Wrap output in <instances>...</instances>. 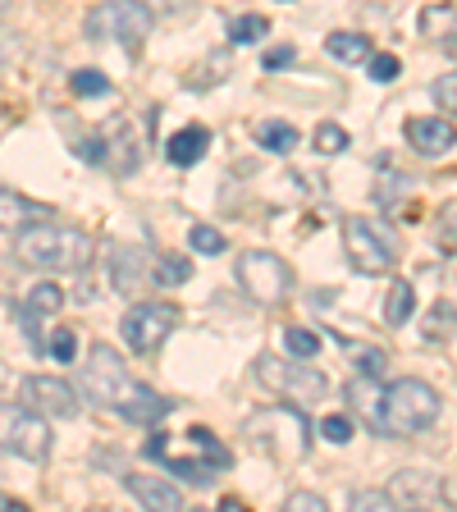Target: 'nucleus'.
<instances>
[{
    "mask_svg": "<svg viewBox=\"0 0 457 512\" xmlns=\"http://www.w3.org/2000/svg\"><path fill=\"white\" fill-rule=\"evenodd\" d=\"M188 247L192 252H202V256H220L224 252V234L220 229H211V224H192Z\"/></svg>",
    "mask_w": 457,
    "mask_h": 512,
    "instance_id": "obj_26",
    "label": "nucleus"
},
{
    "mask_svg": "<svg viewBox=\"0 0 457 512\" xmlns=\"http://www.w3.org/2000/svg\"><path fill=\"white\" fill-rule=\"evenodd\" d=\"M156 279H160V284H188V279H192V261H188V256H160V261H156Z\"/></svg>",
    "mask_w": 457,
    "mask_h": 512,
    "instance_id": "obj_28",
    "label": "nucleus"
},
{
    "mask_svg": "<svg viewBox=\"0 0 457 512\" xmlns=\"http://www.w3.org/2000/svg\"><path fill=\"white\" fill-rule=\"evenodd\" d=\"M142 453H147V458H165V435H160V430H151L147 435V444H142Z\"/></svg>",
    "mask_w": 457,
    "mask_h": 512,
    "instance_id": "obj_41",
    "label": "nucleus"
},
{
    "mask_svg": "<svg viewBox=\"0 0 457 512\" xmlns=\"http://www.w3.org/2000/svg\"><path fill=\"white\" fill-rule=\"evenodd\" d=\"M343 252H348V261L362 270V275H384V270H394V261H398L394 238L384 234L371 215H348V220H343Z\"/></svg>",
    "mask_w": 457,
    "mask_h": 512,
    "instance_id": "obj_8",
    "label": "nucleus"
},
{
    "mask_svg": "<svg viewBox=\"0 0 457 512\" xmlns=\"http://www.w3.org/2000/svg\"><path fill=\"white\" fill-rule=\"evenodd\" d=\"M128 494L142 503V508H156V512H179L183 508V490L179 485H170V480H160V476H142V471H133V476H124Z\"/></svg>",
    "mask_w": 457,
    "mask_h": 512,
    "instance_id": "obj_14",
    "label": "nucleus"
},
{
    "mask_svg": "<svg viewBox=\"0 0 457 512\" xmlns=\"http://www.w3.org/2000/svg\"><path fill=\"white\" fill-rule=\"evenodd\" d=\"M106 275H110V288L124 293V298H138L142 288L156 279V266L147 261L142 247H128V243H115L106 256Z\"/></svg>",
    "mask_w": 457,
    "mask_h": 512,
    "instance_id": "obj_10",
    "label": "nucleus"
},
{
    "mask_svg": "<svg viewBox=\"0 0 457 512\" xmlns=\"http://www.w3.org/2000/svg\"><path fill=\"white\" fill-rule=\"evenodd\" d=\"M151 14H188L192 10V0H142Z\"/></svg>",
    "mask_w": 457,
    "mask_h": 512,
    "instance_id": "obj_40",
    "label": "nucleus"
},
{
    "mask_svg": "<svg viewBox=\"0 0 457 512\" xmlns=\"http://www.w3.org/2000/svg\"><path fill=\"white\" fill-rule=\"evenodd\" d=\"M206 142H211V133H206L202 124L192 128H179L170 138V147H165V156H170V165H179V170H188V165H197V160L206 156Z\"/></svg>",
    "mask_w": 457,
    "mask_h": 512,
    "instance_id": "obj_16",
    "label": "nucleus"
},
{
    "mask_svg": "<svg viewBox=\"0 0 457 512\" xmlns=\"http://www.w3.org/2000/svg\"><path fill=\"white\" fill-rule=\"evenodd\" d=\"M183 325V311L179 302H138V307H128L124 320H119V334H124V343L138 357H147V352H156L160 343L170 339L174 330Z\"/></svg>",
    "mask_w": 457,
    "mask_h": 512,
    "instance_id": "obj_6",
    "label": "nucleus"
},
{
    "mask_svg": "<svg viewBox=\"0 0 457 512\" xmlns=\"http://www.w3.org/2000/svg\"><path fill=\"white\" fill-rule=\"evenodd\" d=\"M439 421V394L435 384L416 380V375H403L380 394V407H375L371 430L389 439H412L421 430H430Z\"/></svg>",
    "mask_w": 457,
    "mask_h": 512,
    "instance_id": "obj_3",
    "label": "nucleus"
},
{
    "mask_svg": "<svg viewBox=\"0 0 457 512\" xmlns=\"http://www.w3.org/2000/svg\"><path fill=\"white\" fill-rule=\"evenodd\" d=\"M0 60H5V37H0Z\"/></svg>",
    "mask_w": 457,
    "mask_h": 512,
    "instance_id": "obj_45",
    "label": "nucleus"
},
{
    "mask_svg": "<svg viewBox=\"0 0 457 512\" xmlns=\"http://www.w3.org/2000/svg\"><path fill=\"white\" fill-rule=\"evenodd\" d=\"M64 307V288L51 284V279H37L28 293V311L32 316H55V311Z\"/></svg>",
    "mask_w": 457,
    "mask_h": 512,
    "instance_id": "obj_23",
    "label": "nucleus"
},
{
    "mask_svg": "<svg viewBox=\"0 0 457 512\" xmlns=\"http://www.w3.org/2000/svg\"><path fill=\"white\" fill-rule=\"evenodd\" d=\"M51 357L64 366H74L78 362V334L74 330H55L51 334Z\"/></svg>",
    "mask_w": 457,
    "mask_h": 512,
    "instance_id": "obj_32",
    "label": "nucleus"
},
{
    "mask_svg": "<svg viewBox=\"0 0 457 512\" xmlns=\"http://www.w3.org/2000/svg\"><path fill=\"white\" fill-rule=\"evenodd\" d=\"M0 512H23V503H19V499H5V494H0Z\"/></svg>",
    "mask_w": 457,
    "mask_h": 512,
    "instance_id": "obj_43",
    "label": "nucleus"
},
{
    "mask_svg": "<svg viewBox=\"0 0 457 512\" xmlns=\"http://www.w3.org/2000/svg\"><path fill=\"white\" fill-rule=\"evenodd\" d=\"M320 439H330V444H348V439H352V421H348V416H325V421H320Z\"/></svg>",
    "mask_w": 457,
    "mask_h": 512,
    "instance_id": "obj_35",
    "label": "nucleus"
},
{
    "mask_svg": "<svg viewBox=\"0 0 457 512\" xmlns=\"http://www.w3.org/2000/svg\"><path fill=\"white\" fill-rule=\"evenodd\" d=\"M311 142H316L320 156H339V151H348V133H343L339 124H320Z\"/></svg>",
    "mask_w": 457,
    "mask_h": 512,
    "instance_id": "obj_30",
    "label": "nucleus"
},
{
    "mask_svg": "<svg viewBox=\"0 0 457 512\" xmlns=\"http://www.w3.org/2000/svg\"><path fill=\"white\" fill-rule=\"evenodd\" d=\"M293 60H298V51H293V46H270L266 60H261V69H270V74H284Z\"/></svg>",
    "mask_w": 457,
    "mask_h": 512,
    "instance_id": "obj_37",
    "label": "nucleus"
},
{
    "mask_svg": "<svg viewBox=\"0 0 457 512\" xmlns=\"http://www.w3.org/2000/svg\"><path fill=\"white\" fill-rule=\"evenodd\" d=\"M238 284L256 307H279L293 293V270L279 252H243L238 256Z\"/></svg>",
    "mask_w": 457,
    "mask_h": 512,
    "instance_id": "obj_7",
    "label": "nucleus"
},
{
    "mask_svg": "<svg viewBox=\"0 0 457 512\" xmlns=\"http://www.w3.org/2000/svg\"><path fill=\"white\" fill-rule=\"evenodd\" d=\"M5 10H10V0H0V19H5Z\"/></svg>",
    "mask_w": 457,
    "mask_h": 512,
    "instance_id": "obj_44",
    "label": "nucleus"
},
{
    "mask_svg": "<svg viewBox=\"0 0 457 512\" xmlns=\"http://www.w3.org/2000/svg\"><path fill=\"white\" fill-rule=\"evenodd\" d=\"M348 503H352L357 512H394V508H398L389 490H352Z\"/></svg>",
    "mask_w": 457,
    "mask_h": 512,
    "instance_id": "obj_29",
    "label": "nucleus"
},
{
    "mask_svg": "<svg viewBox=\"0 0 457 512\" xmlns=\"http://www.w3.org/2000/svg\"><path fill=\"white\" fill-rule=\"evenodd\" d=\"M256 142H261L266 151H275V156H288L302 138H298V128L288 124V119H261V124H256Z\"/></svg>",
    "mask_w": 457,
    "mask_h": 512,
    "instance_id": "obj_18",
    "label": "nucleus"
},
{
    "mask_svg": "<svg viewBox=\"0 0 457 512\" xmlns=\"http://www.w3.org/2000/svg\"><path fill=\"white\" fill-rule=\"evenodd\" d=\"M256 380L266 384L275 398H288V403H320V398L330 394V375H320L316 366H307V357H293V362H284V357H275V352H261L256 357Z\"/></svg>",
    "mask_w": 457,
    "mask_h": 512,
    "instance_id": "obj_4",
    "label": "nucleus"
},
{
    "mask_svg": "<svg viewBox=\"0 0 457 512\" xmlns=\"http://www.w3.org/2000/svg\"><path fill=\"white\" fill-rule=\"evenodd\" d=\"M439 238H444V247H457V202L439 211Z\"/></svg>",
    "mask_w": 457,
    "mask_h": 512,
    "instance_id": "obj_38",
    "label": "nucleus"
},
{
    "mask_svg": "<svg viewBox=\"0 0 457 512\" xmlns=\"http://www.w3.org/2000/svg\"><path fill=\"white\" fill-rule=\"evenodd\" d=\"M23 394H28V403L42 416H64V421L78 416V394L64 380H55V375H32V380L23 384Z\"/></svg>",
    "mask_w": 457,
    "mask_h": 512,
    "instance_id": "obj_13",
    "label": "nucleus"
},
{
    "mask_svg": "<svg viewBox=\"0 0 457 512\" xmlns=\"http://www.w3.org/2000/svg\"><path fill=\"white\" fill-rule=\"evenodd\" d=\"M106 160L115 174H133L138 170V142H133V133H128V124L115 133V142L106 147Z\"/></svg>",
    "mask_w": 457,
    "mask_h": 512,
    "instance_id": "obj_21",
    "label": "nucleus"
},
{
    "mask_svg": "<svg viewBox=\"0 0 457 512\" xmlns=\"http://www.w3.org/2000/svg\"><path fill=\"white\" fill-rule=\"evenodd\" d=\"M398 69H403V64H398V55H375L371 51V60H366V74H371L375 83H394Z\"/></svg>",
    "mask_w": 457,
    "mask_h": 512,
    "instance_id": "obj_33",
    "label": "nucleus"
},
{
    "mask_svg": "<svg viewBox=\"0 0 457 512\" xmlns=\"http://www.w3.org/2000/svg\"><path fill=\"white\" fill-rule=\"evenodd\" d=\"M453 330H457V307H453V302H435L430 325H426V339H448Z\"/></svg>",
    "mask_w": 457,
    "mask_h": 512,
    "instance_id": "obj_27",
    "label": "nucleus"
},
{
    "mask_svg": "<svg viewBox=\"0 0 457 512\" xmlns=\"http://www.w3.org/2000/svg\"><path fill=\"white\" fill-rule=\"evenodd\" d=\"M435 101L444 115H457V74H444L435 78Z\"/></svg>",
    "mask_w": 457,
    "mask_h": 512,
    "instance_id": "obj_34",
    "label": "nucleus"
},
{
    "mask_svg": "<svg viewBox=\"0 0 457 512\" xmlns=\"http://www.w3.org/2000/svg\"><path fill=\"white\" fill-rule=\"evenodd\" d=\"M151 19H156V14H151L142 0H101V5L83 19V32L96 37V42L138 46V42H147Z\"/></svg>",
    "mask_w": 457,
    "mask_h": 512,
    "instance_id": "obj_5",
    "label": "nucleus"
},
{
    "mask_svg": "<svg viewBox=\"0 0 457 512\" xmlns=\"http://www.w3.org/2000/svg\"><path fill=\"white\" fill-rule=\"evenodd\" d=\"M0 448L19 453L28 462H42L51 453V426L37 407L23 403H0Z\"/></svg>",
    "mask_w": 457,
    "mask_h": 512,
    "instance_id": "obj_9",
    "label": "nucleus"
},
{
    "mask_svg": "<svg viewBox=\"0 0 457 512\" xmlns=\"http://www.w3.org/2000/svg\"><path fill=\"white\" fill-rule=\"evenodd\" d=\"M384 366H389V352H380V348H362V352H357V371H362V375H384Z\"/></svg>",
    "mask_w": 457,
    "mask_h": 512,
    "instance_id": "obj_36",
    "label": "nucleus"
},
{
    "mask_svg": "<svg viewBox=\"0 0 457 512\" xmlns=\"http://www.w3.org/2000/svg\"><path fill=\"white\" fill-rule=\"evenodd\" d=\"M407 147L416 151V156H448V151L457 147V128H453V119H444V115H416V119H407Z\"/></svg>",
    "mask_w": 457,
    "mask_h": 512,
    "instance_id": "obj_12",
    "label": "nucleus"
},
{
    "mask_svg": "<svg viewBox=\"0 0 457 512\" xmlns=\"http://www.w3.org/2000/svg\"><path fill=\"white\" fill-rule=\"evenodd\" d=\"M78 398H87V403H96V407H110V412H119L124 421H138V426H156L160 416L174 407L170 398H160L156 389L133 380L124 357H119L110 343H92L87 362L78 366Z\"/></svg>",
    "mask_w": 457,
    "mask_h": 512,
    "instance_id": "obj_1",
    "label": "nucleus"
},
{
    "mask_svg": "<svg viewBox=\"0 0 457 512\" xmlns=\"http://www.w3.org/2000/svg\"><path fill=\"white\" fill-rule=\"evenodd\" d=\"M266 28H270V23L261 19V14H238V19L229 23V37H234L238 46H252V42H261V37H266Z\"/></svg>",
    "mask_w": 457,
    "mask_h": 512,
    "instance_id": "obj_24",
    "label": "nucleus"
},
{
    "mask_svg": "<svg viewBox=\"0 0 457 512\" xmlns=\"http://www.w3.org/2000/svg\"><path fill=\"white\" fill-rule=\"evenodd\" d=\"M343 394H348V403L357 407V412H366V421H375V407H380V394H384L380 384H375V375H366V380L357 375V380H352Z\"/></svg>",
    "mask_w": 457,
    "mask_h": 512,
    "instance_id": "obj_22",
    "label": "nucleus"
},
{
    "mask_svg": "<svg viewBox=\"0 0 457 512\" xmlns=\"http://www.w3.org/2000/svg\"><path fill=\"white\" fill-rule=\"evenodd\" d=\"M421 32L435 42H457V10L453 5H430L421 10Z\"/></svg>",
    "mask_w": 457,
    "mask_h": 512,
    "instance_id": "obj_20",
    "label": "nucleus"
},
{
    "mask_svg": "<svg viewBox=\"0 0 457 512\" xmlns=\"http://www.w3.org/2000/svg\"><path fill=\"white\" fill-rule=\"evenodd\" d=\"M284 348L293 352V357H307V362H311V357L320 352V334L302 330V325H288V330H284Z\"/></svg>",
    "mask_w": 457,
    "mask_h": 512,
    "instance_id": "obj_25",
    "label": "nucleus"
},
{
    "mask_svg": "<svg viewBox=\"0 0 457 512\" xmlns=\"http://www.w3.org/2000/svg\"><path fill=\"white\" fill-rule=\"evenodd\" d=\"M288 508H298V512H325L330 503L320 499V494H311V490H293V494H288Z\"/></svg>",
    "mask_w": 457,
    "mask_h": 512,
    "instance_id": "obj_39",
    "label": "nucleus"
},
{
    "mask_svg": "<svg viewBox=\"0 0 457 512\" xmlns=\"http://www.w3.org/2000/svg\"><path fill=\"white\" fill-rule=\"evenodd\" d=\"M389 494H394L398 508H444V480L435 476V471H421V467H403L394 471V480H389Z\"/></svg>",
    "mask_w": 457,
    "mask_h": 512,
    "instance_id": "obj_11",
    "label": "nucleus"
},
{
    "mask_svg": "<svg viewBox=\"0 0 457 512\" xmlns=\"http://www.w3.org/2000/svg\"><path fill=\"white\" fill-rule=\"evenodd\" d=\"M14 252H19L23 266L46 270V275H78V270L92 266V238L83 229H74V224H51V220L28 224L14 238Z\"/></svg>",
    "mask_w": 457,
    "mask_h": 512,
    "instance_id": "obj_2",
    "label": "nucleus"
},
{
    "mask_svg": "<svg viewBox=\"0 0 457 512\" xmlns=\"http://www.w3.org/2000/svg\"><path fill=\"white\" fill-rule=\"evenodd\" d=\"M74 92L78 96H106L110 92V78L96 74V69H74Z\"/></svg>",
    "mask_w": 457,
    "mask_h": 512,
    "instance_id": "obj_31",
    "label": "nucleus"
},
{
    "mask_svg": "<svg viewBox=\"0 0 457 512\" xmlns=\"http://www.w3.org/2000/svg\"><path fill=\"white\" fill-rule=\"evenodd\" d=\"M325 51H330L334 60H343V64H366L375 46H371L366 32H330V37H325Z\"/></svg>",
    "mask_w": 457,
    "mask_h": 512,
    "instance_id": "obj_17",
    "label": "nucleus"
},
{
    "mask_svg": "<svg viewBox=\"0 0 457 512\" xmlns=\"http://www.w3.org/2000/svg\"><path fill=\"white\" fill-rule=\"evenodd\" d=\"M444 508H457V476L444 480Z\"/></svg>",
    "mask_w": 457,
    "mask_h": 512,
    "instance_id": "obj_42",
    "label": "nucleus"
},
{
    "mask_svg": "<svg viewBox=\"0 0 457 512\" xmlns=\"http://www.w3.org/2000/svg\"><path fill=\"white\" fill-rule=\"evenodd\" d=\"M42 215H51L46 206H37V202H28L23 192H14V188H0V229H28V224H37Z\"/></svg>",
    "mask_w": 457,
    "mask_h": 512,
    "instance_id": "obj_15",
    "label": "nucleus"
},
{
    "mask_svg": "<svg viewBox=\"0 0 457 512\" xmlns=\"http://www.w3.org/2000/svg\"><path fill=\"white\" fill-rule=\"evenodd\" d=\"M412 311H416V288L407 284V279H398V284L389 288V302H384V325L403 330L407 320H412Z\"/></svg>",
    "mask_w": 457,
    "mask_h": 512,
    "instance_id": "obj_19",
    "label": "nucleus"
}]
</instances>
